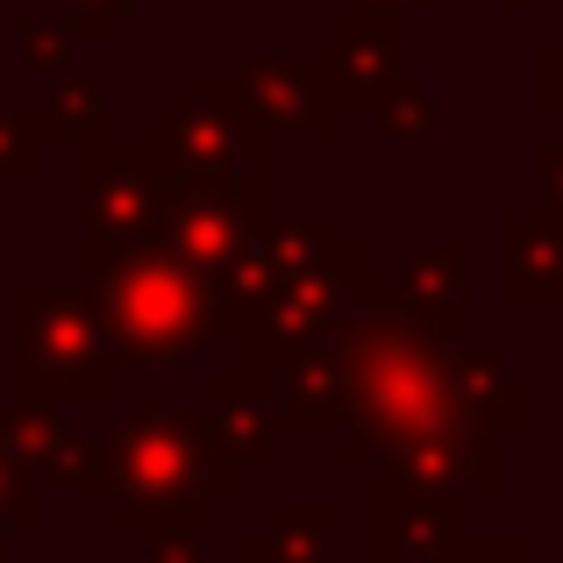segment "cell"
<instances>
[{
  "label": "cell",
  "mask_w": 563,
  "mask_h": 563,
  "mask_svg": "<svg viewBox=\"0 0 563 563\" xmlns=\"http://www.w3.org/2000/svg\"><path fill=\"white\" fill-rule=\"evenodd\" d=\"M43 114H29V108H14V93L0 86V192H8V179H22V172H36L43 165Z\"/></svg>",
  "instance_id": "obj_4"
},
{
  "label": "cell",
  "mask_w": 563,
  "mask_h": 563,
  "mask_svg": "<svg viewBox=\"0 0 563 563\" xmlns=\"http://www.w3.org/2000/svg\"><path fill=\"white\" fill-rule=\"evenodd\" d=\"M536 93L542 100H563V36L536 51Z\"/></svg>",
  "instance_id": "obj_7"
},
{
  "label": "cell",
  "mask_w": 563,
  "mask_h": 563,
  "mask_svg": "<svg viewBox=\"0 0 563 563\" xmlns=\"http://www.w3.org/2000/svg\"><path fill=\"white\" fill-rule=\"evenodd\" d=\"M321 65H329V79L343 86L350 100H372L378 86L399 79V22H378V14L343 8V22H335V43L321 51Z\"/></svg>",
  "instance_id": "obj_2"
},
{
  "label": "cell",
  "mask_w": 563,
  "mask_h": 563,
  "mask_svg": "<svg viewBox=\"0 0 563 563\" xmlns=\"http://www.w3.org/2000/svg\"><path fill=\"white\" fill-rule=\"evenodd\" d=\"M343 8H357V14H378V22H407V14L435 8V0H343Z\"/></svg>",
  "instance_id": "obj_8"
},
{
  "label": "cell",
  "mask_w": 563,
  "mask_h": 563,
  "mask_svg": "<svg viewBox=\"0 0 563 563\" xmlns=\"http://www.w3.org/2000/svg\"><path fill=\"white\" fill-rule=\"evenodd\" d=\"M43 129L93 143L100 129H108V86L86 79V71H57V79H51V100H43Z\"/></svg>",
  "instance_id": "obj_3"
},
{
  "label": "cell",
  "mask_w": 563,
  "mask_h": 563,
  "mask_svg": "<svg viewBox=\"0 0 563 563\" xmlns=\"http://www.w3.org/2000/svg\"><path fill=\"white\" fill-rule=\"evenodd\" d=\"M14 51H22L29 71H51V79H57V71L71 65V29L57 22L51 8H43V14H14Z\"/></svg>",
  "instance_id": "obj_5"
},
{
  "label": "cell",
  "mask_w": 563,
  "mask_h": 563,
  "mask_svg": "<svg viewBox=\"0 0 563 563\" xmlns=\"http://www.w3.org/2000/svg\"><path fill=\"white\" fill-rule=\"evenodd\" d=\"M321 51H300V57H250L243 79L229 86L235 108L250 122H278V129H307L321 136Z\"/></svg>",
  "instance_id": "obj_1"
},
{
  "label": "cell",
  "mask_w": 563,
  "mask_h": 563,
  "mask_svg": "<svg viewBox=\"0 0 563 563\" xmlns=\"http://www.w3.org/2000/svg\"><path fill=\"white\" fill-rule=\"evenodd\" d=\"M51 14L71 29V43H108L114 22L129 14V0H51Z\"/></svg>",
  "instance_id": "obj_6"
},
{
  "label": "cell",
  "mask_w": 563,
  "mask_h": 563,
  "mask_svg": "<svg viewBox=\"0 0 563 563\" xmlns=\"http://www.w3.org/2000/svg\"><path fill=\"white\" fill-rule=\"evenodd\" d=\"M507 8H528V0H507Z\"/></svg>",
  "instance_id": "obj_9"
}]
</instances>
